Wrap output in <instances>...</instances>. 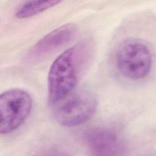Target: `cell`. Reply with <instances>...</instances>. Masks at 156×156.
<instances>
[{
  "label": "cell",
  "instance_id": "6da1fadb",
  "mask_svg": "<svg viewBox=\"0 0 156 156\" xmlns=\"http://www.w3.org/2000/svg\"><path fill=\"white\" fill-rule=\"evenodd\" d=\"M89 42H81L65 50L52 63L48 76V102L51 105L76 89L91 53Z\"/></svg>",
  "mask_w": 156,
  "mask_h": 156
},
{
  "label": "cell",
  "instance_id": "7a4b0ae2",
  "mask_svg": "<svg viewBox=\"0 0 156 156\" xmlns=\"http://www.w3.org/2000/svg\"><path fill=\"white\" fill-rule=\"evenodd\" d=\"M52 106L55 121L62 126L71 127L86 122L94 115L97 100L90 91L75 89Z\"/></svg>",
  "mask_w": 156,
  "mask_h": 156
},
{
  "label": "cell",
  "instance_id": "3957f363",
  "mask_svg": "<svg viewBox=\"0 0 156 156\" xmlns=\"http://www.w3.org/2000/svg\"><path fill=\"white\" fill-rule=\"evenodd\" d=\"M116 65L124 77L138 80L147 77L152 65L150 48L143 41L129 38L123 41L116 52Z\"/></svg>",
  "mask_w": 156,
  "mask_h": 156
},
{
  "label": "cell",
  "instance_id": "277c9868",
  "mask_svg": "<svg viewBox=\"0 0 156 156\" xmlns=\"http://www.w3.org/2000/svg\"><path fill=\"white\" fill-rule=\"evenodd\" d=\"M33 101L25 90L13 88L0 96V132L7 135L18 129L30 115Z\"/></svg>",
  "mask_w": 156,
  "mask_h": 156
},
{
  "label": "cell",
  "instance_id": "5b68a950",
  "mask_svg": "<svg viewBox=\"0 0 156 156\" xmlns=\"http://www.w3.org/2000/svg\"><path fill=\"white\" fill-rule=\"evenodd\" d=\"M85 141L95 155H120L126 151L124 143L116 131L104 127L88 130Z\"/></svg>",
  "mask_w": 156,
  "mask_h": 156
},
{
  "label": "cell",
  "instance_id": "8992f818",
  "mask_svg": "<svg viewBox=\"0 0 156 156\" xmlns=\"http://www.w3.org/2000/svg\"><path fill=\"white\" fill-rule=\"evenodd\" d=\"M77 26L73 23L62 25L40 39L30 49L29 56L38 58L49 54L69 43L77 33Z\"/></svg>",
  "mask_w": 156,
  "mask_h": 156
},
{
  "label": "cell",
  "instance_id": "52a82bcc",
  "mask_svg": "<svg viewBox=\"0 0 156 156\" xmlns=\"http://www.w3.org/2000/svg\"><path fill=\"white\" fill-rule=\"evenodd\" d=\"M59 1H29L22 4L16 10L15 16L26 19L37 15L60 3Z\"/></svg>",
  "mask_w": 156,
  "mask_h": 156
}]
</instances>
